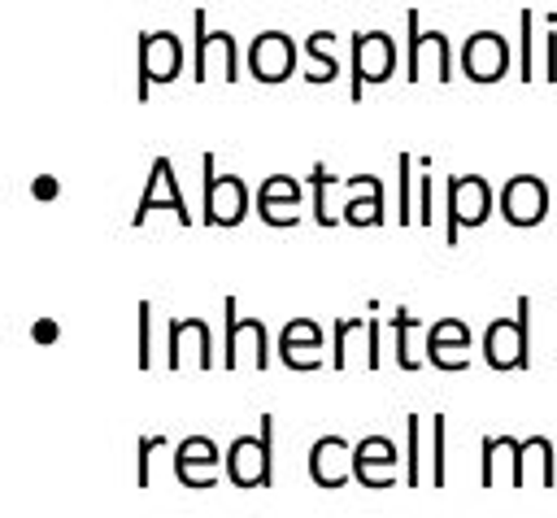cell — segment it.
I'll list each match as a JSON object with an SVG mask.
<instances>
[{
    "mask_svg": "<svg viewBox=\"0 0 557 518\" xmlns=\"http://www.w3.org/2000/svg\"><path fill=\"white\" fill-rule=\"evenodd\" d=\"M431 483H448V414L431 418Z\"/></svg>",
    "mask_w": 557,
    "mask_h": 518,
    "instance_id": "25",
    "label": "cell"
},
{
    "mask_svg": "<svg viewBox=\"0 0 557 518\" xmlns=\"http://www.w3.org/2000/svg\"><path fill=\"white\" fill-rule=\"evenodd\" d=\"M483 357L492 370H527L531 366V348L522 344V331H518V318H496L483 335Z\"/></svg>",
    "mask_w": 557,
    "mask_h": 518,
    "instance_id": "21",
    "label": "cell"
},
{
    "mask_svg": "<svg viewBox=\"0 0 557 518\" xmlns=\"http://www.w3.org/2000/svg\"><path fill=\"white\" fill-rule=\"evenodd\" d=\"M135 322H139V353H135V366L148 370V366H152V305H148V300L135 305Z\"/></svg>",
    "mask_w": 557,
    "mask_h": 518,
    "instance_id": "32",
    "label": "cell"
},
{
    "mask_svg": "<svg viewBox=\"0 0 557 518\" xmlns=\"http://www.w3.org/2000/svg\"><path fill=\"white\" fill-rule=\"evenodd\" d=\"M518 448H522V440H513V435H483V466H479L483 488H492L500 479V470H505V479L513 488V479H518Z\"/></svg>",
    "mask_w": 557,
    "mask_h": 518,
    "instance_id": "22",
    "label": "cell"
},
{
    "mask_svg": "<svg viewBox=\"0 0 557 518\" xmlns=\"http://www.w3.org/2000/svg\"><path fill=\"white\" fill-rule=\"evenodd\" d=\"M322 348H326V340H322V326L313 318H292L278 331V357L292 370H318L322 366Z\"/></svg>",
    "mask_w": 557,
    "mask_h": 518,
    "instance_id": "16",
    "label": "cell"
},
{
    "mask_svg": "<svg viewBox=\"0 0 557 518\" xmlns=\"http://www.w3.org/2000/svg\"><path fill=\"white\" fill-rule=\"evenodd\" d=\"M226 479L235 488H265L274 479V414H261L257 435H235L226 448Z\"/></svg>",
    "mask_w": 557,
    "mask_h": 518,
    "instance_id": "1",
    "label": "cell"
},
{
    "mask_svg": "<svg viewBox=\"0 0 557 518\" xmlns=\"http://www.w3.org/2000/svg\"><path fill=\"white\" fill-rule=\"evenodd\" d=\"M35 340H57V322H35Z\"/></svg>",
    "mask_w": 557,
    "mask_h": 518,
    "instance_id": "35",
    "label": "cell"
},
{
    "mask_svg": "<svg viewBox=\"0 0 557 518\" xmlns=\"http://www.w3.org/2000/svg\"><path fill=\"white\" fill-rule=\"evenodd\" d=\"M331 44H335V30H313V35L305 39V57H309V65H313V70H305L309 83H331V78L339 74V61L331 57Z\"/></svg>",
    "mask_w": 557,
    "mask_h": 518,
    "instance_id": "24",
    "label": "cell"
},
{
    "mask_svg": "<svg viewBox=\"0 0 557 518\" xmlns=\"http://www.w3.org/2000/svg\"><path fill=\"white\" fill-rule=\"evenodd\" d=\"M396 457L400 453L387 435H366L352 444V479H361V488H392L396 483V474H392Z\"/></svg>",
    "mask_w": 557,
    "mask_h": 518,
    "instance_id": "17",
    "label": "cell"
},
{
    "mask_svg": "<svg viewBox=\"0 0 557 518\" xmlns=\"http://www.w3.org/2000/svg\"><path fill=\"white\" fill-rule=\"evenodd\" d=\"M396 70V44L383 30H357L352 35V87L348 96L361 100L366 83H387Z\"/></svg>",
    "mask_w": 557,
    "mask_h": 518,
    "instance_id": "7",
    "label": "cell"
},
{
    "mask_svg": "<svg viewBox=\"0 0 557 518\" xmlns=\"http://www.w3.org/2000/svg\"><path fill=\"white\" fill-rule=\"evenodd\" d=\"M309 479L318 488H344L352 479V444L344 435H322L309 448Z\"/></svg>",
    "mask_w": 557,
    "mask_h": 518,
    "instance_id": "19",
    "label": "cell"
},
{
    "mask_svg": "<svg viewBox=\"0 0 557 518\" xmlns=\"http://www.w3.org/2000/svg\"><path fill=\"white\" fill-rule=\"evenodd\" d=\"M352 357L366 370H379V318H335V353L331 366L348 370Z\"/></svg>",
    "mask_w": 557,
    "mask_h": 518,
    "instance_id": "8",
    "label": "cell"
},
{
    "mask_svg": "<svg viewBox=\"0 0 557 518\" xmlns=\"http://www.w3.org/2000/svg\"><path fill=\"white\" fill-rule=\"evenodd\" d=\"M135 52H139V70H135V96L139 100H148L152 83H174L183 70V44L174 30H144Z\"/></svg>",
    "mask_w": 557,
    "mask_h": 518,
    "instance_id": "4",
    "label": "cell"
},
{
    "mask_svg": "<svg viewBox=\"0 0 557 518\" xmlns=\"http://www.w3.org/2000/svg\"><path fill=\"white\" fill-rule=\"evenodd\" d=\"M470 331H466V322L461 318H444V322H435L431 331H426V361L435 366V370H453V374H461L466 366H470Z\"/></svg>",
    "mask_w": 557,
    "mask_h": 518,
    "instance_id": "18",
    "label": "cell"
},
{
    "mask_svg": "<svg viewBox=\"0 0 557 518\" xmlns=\"http://www.w3.org/2000/svg\"><path fill=\"white\" fill-rule=\"evenodd\" d=\"M200 187H205V222L239 226L248 218V187L239 174H213V152L200 157Z\"/></svg>",
    "mask_w": 557,
    "mask_h": 518,
    "instance_id": "5",
    "label": "cell"
},
{
    "mask_svg": "<svg viewBox=\"0 0 557 518\" xmlns=\"http://www.w3.org/2000/svg\"><path fill=\"white\" fill-rule=\"evenodd\" d=\"M527 479H535L540 488H553V479H557V466H553V440H544V435H527V440H522L513 488H522Z\"/></svg>",
    "mask_w": 557,
    "mask_h": 518,
    "instance_id": "23",
    "label": "cell"
},
{
    "mask_svg": "<svg viewBox=\"0 0 557 518\" xmlns=\"http://www.w3.org/2000/svg\"><path fill=\"white\" fill-rule=\"evenodd\" d=\"M161 200L170 205V213H174L183 226H191V209H187V200H183V187H178V178H174V161H170V157H157V161H152V178H148V192L139 196V209H135L131 226H144L148 213H152Z\"/></svg>",
    "mask_w": 557,
    "mask_h": 518,
    "instance_id": "10",
    "label": "cell"
},
{
    "mask_svg": "<svg viewBox=\"0 0 557 518\" xmlns=\"http://www.w3.org/2000/svg\"><path fill=\"white\" fill-rule=\"evenodd\" d=\"M222 313H226V335H222V357H218V366H222V370H239V366L270 370L265 326H261L257 318H239V300H235V296L222 300Z\"/></svg>",
    "mask_w": 557,
    "mask_h": 518,
    "instance_id": "2",
    "label": "cell"
},
{
    "mask_svg": "<svg viewBox=\"0 0 557 518\" xmlns=\"http://www.w3.org/2000/svg\"><path fill=\"white\" fill-rule=\"evenodd\" d=\"M183 366H200V370L218 366L205 318H174L170 322V370H183Z\"/></svg>",
    "mask_w": 557,
    "mask_h": 518,
    "instance_id": "14",
    "label": "cell"
},
{
    "mask_svg": "<svg viewBox=\"0 0 557 518\" xmlns=\"http://www.w3.org/2000/svg\"><path fill=\"white\" fill-rule=\"evenodd\" d=\"M257 213L265 226H296L300 222V183L292 174H270L257 192Z\"/></svg>",
    "mask_w": 557,
    "mask_h": 518,
    "instance_id": "20",
    "label": "cell"
},
{
    "mask_svg": "<svg viewBox=\"0 0 557 518\" xmlns=\"http://www.w3.org/2000/svg\"><path fill=\"white\" fill-rule=\"evenodd\" d=\"M418 479H422V418L409 414L405 418V483L418 488Z\"/></svg>",
    "mask_w": 557,
    "mask_h": 518,
    "instance_id": "27",
    "label": "cell"
},
{
    "mask_svg": "<svg viewBox=\"0 0 557 518\" xmlns=\"http://www.w3.org/2000/svg\"><path fill=\"white\" fill-rule=\"evenodd\" d=\"M500 213H505L509 226H535V222H544V213H548V187H544V178H535V174L509 178L505 192H500Z\"/></svg>",
    "mask_w": 557,
    "mask_h": 518,
    "instance_id": "11",
    "label": "cell"
},
{
    "mask_svg": "<svg viewBox=\"0 0 557 518\" xmlns=\"http://www.w3.org/2000/svg\"><path fill=\"white\" fill-rule=\"evenodd\" d=\"M191 22H196V70H191L196 83L209 78L213 61H218V74L226 83H239V48H235V35L231 30H205V9H196Z\"/></svg>",
    "mask_w": 557,
    "mask_h": 518,
    "instance_id": "9",
    "label": "cell"
},
{
    "mask_svg": "<svg viewBox=\"0 0 557 518\" xmlns=\"http://www.w3.org/2000/svg\"><path fill=\"white\" fill-rule=\"evenodd\" d=\"M531 26H535V13L522 9V13H518V52H522V57H518V78H522V83L535 78V61H531Z\"/></svg>",
    "mask_w": 557,
    "mask_h": 518,
    "instance_id": "31",
    "label": "cell"
},
{
    "mask_svg": "<svg viewBox=\"0 0 557 518\" xmlns=\"http://www.w3.org/2000/svg\"><path fill=\"white\" fill-rule=\"evenodd\" d=\"M544 78L557 83V26L548 17V35H544Z\"/></svg>",
    "mask_w": 557,
    "mask_h": 518,
    "instance_id": "34",
    "label": "cell"
},
{
    "mask_svg": "<svg viewBox=\"0 0 557 518\" xmlns=\"http://www.w3.org/2000/svg\"><path fill=\"white\" fill-rule=\"evenodd\" d=\"M396 178H400V192H396V222H413V157L409 152H400L396 157Z\"/></svg>",
    "mask_w": 557,
    "mask_h": 518,
    "instance_id": "29",
    "label": "cell"
},
{
    "mask_svg": "<svg viewBox=\"0 0 557 518\" xmlns=\"http://www.w3.org/2000/svg\"><path fill=\"white\" fill-rule=\"evenodd\" d=\"M161 448H170L165 435H139V444H135V483H139V488L152 483V457H157Z\"/></svg>",
    "mask_w": 557,
    "mask_h": 518,
    "instance_id": "30",
    "label": "cell"
},
{
    "mask_svg": "<svg viewBox=\"0 0 557 518\" xmlns=\"http://www.w3.org/2000/svg\"><path fill=\"white\" fill-rule=\"evenodd\" d=\"M405 26H409V44H405V78H409V83H418V78L448 83V78H453L448 35H444V30H422V26H418V9L405 13Z\"/></svg>",
    "mask_w": 557,
    "mask_h": 518,
    "instance_id": "3",
    "label": "cell"
},
{
    "mask_svg": "<svg viewBox=\"0 0 557 518\" xmlns=\"http://www.w3.org/2000/svg\"><path fill=\"white\" fill-rule=\"evenodd\" d=\"M409 326H422V318L409 313V309H396V313H392V331H396V366H400V370H422V357L409 353Z\"/></svg>",
    "mask_w": 557,
    "mask_h": 518,
    "instance_id": "26",
    "label": "cell"
},
{
    "mask_svg": "<svg viewBox=\"0 0 557 518\" xmlns=\"http://www.w3.org/2000/svg\"><path fill=\"white\" fill-rule=\"evenodd\" d=\"M35 196H57V183H52V178H39V183H35Z\"/></svg>",
    "mask_w": 557,
    "mask_h": 518,
    "instance_id": "36",
    "label": "cell"
},
{
    "mask_svg": "<svg viewBox=\"0 0 557 518\" xmlns=\"http://www.w3.org/2000/svg\"><path fill=\"white\" fill-rule=\"evenodd\" d=\"M492 218V187L483 174H453L448 178V226H444V244H457L461 226H483Z\"/></svg>",
    "mask_w": 557,
    "mask_h": 518,
    "instance_id": "6",
    "label": "cell"
},
{
    "mask_svg": "<svg viewBox=\"0 0 557 518\" xmlns=\"http://www.w3.org/2000/svg\"><path fill=\"white\" fill-rule=\"evenodd\" d=\"M344 222H352V226H379L383 222V192H366V196L348 200L344 205Z\"/></svg>",
    "mask_w": 557,
    "mask_h": 518,
    "instance_id": "28",
    "label": "cell"
},
{
    "mask_svg": "<svg viewBox=\"0 0 557 518\" xmlns=\"http://www.w3.org/2000/svg\"><path fill=\"white\" fill-rule=\"evenodd\" d=\"M431 174H422L418 178V226H431V218H435V209H431Z\"/></svg>",
    "mask_w": 557,
    "mask_h": 518,
    "instance_id": "33",
    "label": "cell"
},
{
    "mask_svg": "<svg viewBox=\"0 0 557 518\" xmlns=\"http://www.w3.org/2000/svg\"><path fill=\"white\" fill-rule=\"evenodd\" d=\"M218 461H226V453H218V444L209 435H187L174 448V474H178L183 488H213L218 483L213 479Z\"/></svg>",
    "mask_w": 557,
    "mask_h": 518,
    "instance_id": "15",
    "label": "cell"
},
{
    "mask_svg": "<svg viewBox=\"0 0 557 518\" xmlns=\"http://www.w3.org/2000/svg\"><path fill=\"white\" fill-rule=\"evenodd\" d=\"M248 70L261 83H283L296 70V44L283 30H261L248 48Z\"/></svg>",
    "mask_w": 557,
    "mask_h": 518,
    "instance_id": "13",
    "label": "cell"
},
{
    "mask_svg": "<svg viewBox=\"0 0 557 518\" xmlns=\"http://www.w3.org/2000/svg\"><path fill=\"white\" fill-rule=\"evenodd\" d=\"M461 70L474 83H496L509 70V44L496 30H474L461 48Z\"/></svg>",
    "mask_w": 557,
    "mask_h": 518,
    "instance_id": "12",
    "label": "cell"
}]
</instances>
